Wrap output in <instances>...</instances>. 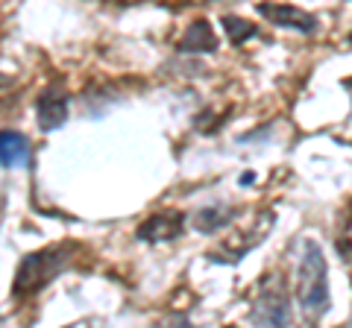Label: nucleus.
I'll return each instance as SVG.
<instances>
[{"instance_id":"nucleus-3","label":"nucleus","mask_w":352,"mask_h":328,"mask_svg":"<svg viewBox=\"0 0 352 328\" xmlns=\"http://www.w3.org/2000/svg\"><path fill=\"white\" fill-rule=\"evenodd\" d=\"M273 211H261L256 217V226L250 229V232H235V235H229L223 237V244H220V253H212L208 258L217 261V264H238L241 258H244L252 246H258L261 244V237L267 235V229L273 226Z\"/></svg>"},{"instance_id":"nucleus-9","label":"nucleus","mask_w":352,"mask_h":328,"mask_svg":"<svg viewBox=\"0 0 352 328\" xmlns=\"http://www.w3.org/2000/svg\"><path fill=\"white\" fill-rule=\"evenodd\" d=\"M179 53H214L217 50V38L214 30L208 27V21H194V24L185 30V36L176 45Z\"/></svg>"},{"instance_id":"nucleus-2","label":"nucleus","mask_w":352,"mask_h":328,"mask_svg":"<svg viewBox=\"0 0 352 328\" xmlns=\"http://www.w3.org/2000/svg\"><path fill=\"white\" fill-rule=\"evenodd\" d=\"M68 253L71 246H47V249H38V253H30L18 267L15 296H30V293H38L41 288H47L53 276L68 267Z\"/></svg>"},{"instance_id":"nucleus-8","label":"nucleus","mask_w":352,"mask_h":328,"mask_svg":"<svg viewBox=\"0 0 352 328\" xmlns=\"http://www.w3.org/2000/svg\"><path fill=\"white\" fill-rule=\"evenodd\" d=\"M27 161H30V141L21 132L3 129L0 132V167L12 170V167H24Z\"/></svg>"},{"instance_id":"nucleus-5","label":"nucleus","mask_w":352,"mask_h":328,"mask_svg":"<svg viewBox=\"0 0 352 328\" xmlns=\"http://www.w3.org/2000/svg\"><path fill=\"white\" fill-rule=\"evenodd\" d=\"M288 320H291V308L279 290L261 293V299L250 311V323L258 328H288Z\"/></svg>"},{"instance_id":"nucleus-1","label":"nucleus","mask_w":352,"mask_h":328,"mask_svg":"<svg viewBox=\"0 0 352 328\" xmlns=\"http://www.w3.org/2000/svg\"><path fill=\"white\" fill-rule=\"evenodd\" d=\"M296 302L308 316H323L329 308V281H326V258L314 240L300 244L296 261Z\"/></svg>"},{"instance_id":"nucleus-11","label":"nucleus","mask_w":352,"mask_h":328,"mask_svg":"<svg viewBox=\"0 0 352 328\" xmlns=\"http://www.w3.org/2000/svg\"><path fill=\"white\" fill-rule=\"evenodd\" d=\"M223 30H226V36H229V41L232 45H244L247 38H252L256 36V27L250 24V21H244V18H235V15H226L223 18Z\"/></svg>"},{"instance_id":"nucleus-7","label":"nucleus","mask_w":352,"mask_h":328,"mask_svg":"<svg viewBox=\"0 0 352 328\" xmlns=\"http://www.w3.org/2000/svg\"><path fill=\"white\" fill-rule=\"evenodd\" d=\"M182 226H185V214H179V211H162V214L147 217V220L138 226L135 235L141 240H147V244H162V240L179 237Z\"/></svg>"},{"instance_id":"nucleus-10","label":"nucleus","mask_w":352,"mask_h":328,"mask_svg":"<svg viewBox=\"0 0 352 328\" xmlns=\"http://www.w3.org/2000/svg\"><path fill=\"white\" fill-rule=\"evenodd\" d=\"M232 217L235 214H229V209H203V211L194 214V229L203 235H212L220 226H226Z\"/></svg>"},{"instance_id":"nucleus-6","label":"nucleus","mask_w":352,"mask_h":328,"mask_svg":"<svg viewBox=\"0 0 352 328\" xmlns=\"http://www.w3.org/2000/svg\"><path fill=\"white\" fill-rule=\"evenodd\" d=\"M258 15H264L270 24L285 27V30H300V32H314L317 18L305 9H296L291 3H258Z\"/></svg>"},{"instance_id":"nucleus-12","label":"nucleus","mask_w":352,"mask_h":328,"mask_svg":"<svg viewBox=\"0 0 352 328\" xmlns=\"http://www.w3.org/2000/svg\"><path fill=\"white\" fill-rule=\"evenodd\" d=\"M153 328H194V325H191L188 320H185V316H179V314H176V316H168V320L156 323Z\"/></svg>"},{"instance_id":"nucleus-4","label":"nucleus","mask_w":352,"mask_h":328,"mask_svg":"<svg viewBox=\"0 0 352 328\" xmlns=\"http://www.w3.org/2000/svg\"><path fill=\"white\" fill-rule=\"evenodd\" d=\"M36 117H38V126L44 132H53V129H59L65 120H68V94H65L62 85H47V89L38 94Z\"/></svg>"}]
</instances>
